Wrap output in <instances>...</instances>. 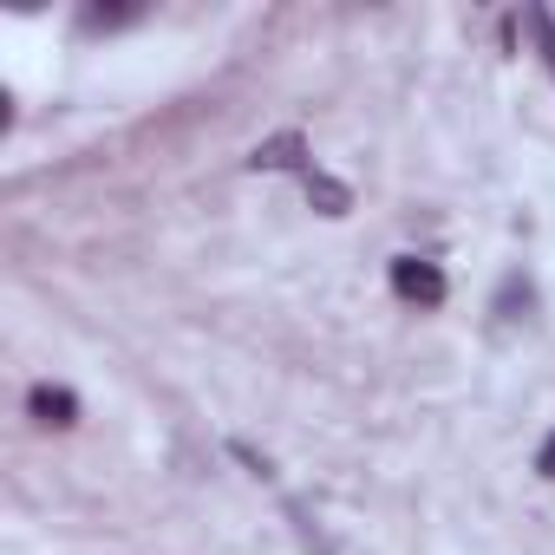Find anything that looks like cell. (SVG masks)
<instances>
[{
    "label": "cell",
    "mask_w": 555,
    "mask_h": 555,
    "mask_svg": "<svg viewBox=\"0 0 555 555\" xmlns=\"http://www.w3.org/2000/svg\"><path fill=\"white\" fill-rule=\"evenodd\" d=\"M248 170H301V177H308V170H314V164H308V138H301V131H282V138L255 144V151H248Z\"/></svg>",
    "instance_id": "cell-2"
},
{
    "label": "cell",
    "mask_w": 555,
    "mask_h": 555,
    "mask_svg": "<svg viewBox=\"0 0 555 555\" xmlns=\"http://www.w3.org/2000/svg\"><path fill=\"white\" fill-rule=\"evenodd\" d=\"M138 8H86V27H131Z\"/></svg>",
    "instance_id": "cell-5"
},
{
    "label": "cell",
    "mask_w": 555,
    "mask_h": 555,
    "mask_svg": "<svg viewBox=\"0 0 555 555\" xmlns=\"http://www.w3.org/2000/svg\"><path fill=\"white\" fill-rule=\"evenodd\" d=\"M392 295L405 308H438L444 301V268L425 255H392Z\"/></svg>",
    "instance_id": "cell-1"
},
{
    "label": "cell",
    "mask_w": 555,
    "mask_h": 555,
    "mask_svg": "<svg viewBox=\"0 0 555 555\" xmlns=\"http://www.w3.org/2000/svg\"><path fill=\"white\" fill-rule=\"evenodd\" d=\"M27 412H34L40 425H60V431L79 425V399H73L66 386H34V392H27Z\"/></svg>",
    "instance_id": "cell-3"
},
{
    "label": "cell",
    "mask_w": 555,
    "mask_h": 555,
    "mask_svg": "<svg viewBox=\"0 0 555 555\" xmlns=\"http://www.w3.org/2000/svg\"><path fill=\"white\" fill-rule=\"evenodd\" d=\"M529 27H535V40H542V60H548V73H555V21H548L542 8H529Z\"/></svg>",
    "instance_id": "cell-6"
},
{
    "label": "cell",
    "mask_w": 555,
    "mask_h": 555,
    "mask_svg": "<svg viewBox=\"0 0 555 555\" xmlns=\"http://www.w3.org/2000/svg\"><path fill=\"white\" fill-rule=\"evenodd\" d=\"M535 470H542V477H555V431L542 438V451H535Z\"/></svg>",
    "instance_id": "cell-7"
},
{
    "label": "cell",
    "mask_w": 555,
    "mask_h": 555,
    "mask_svg": "<svg viewBox=\"0 0 555 555\" xmlns=\"http://www.w3.org/2000/svg\"><path fill=\"white\" fill-rule=\"evenodd\" d=\"M301 183H308V203H314L321 216H347V209H353V190H347L340 177H327V170H308Z\"/></svg>",
    "instance_id": "cell-4"
}]
</instances>
